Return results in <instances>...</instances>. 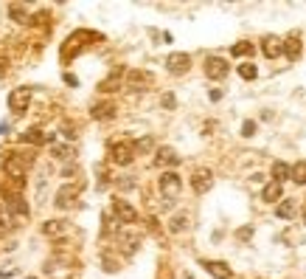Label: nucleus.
Segmentation results:
<instances>
[{
  "label": "nucleus",
  "instance_id": "obj_33",
  "mask_svg": "<svg viewBox=\"0 0 306 279\" xmlns=\"http://www.w3.org/2000/svg\"><path fill=\"white\" fill-rule=\"evenodd\" d=\"M6 130H9V124H0V135H3V133H6Z\"/></svg>",
  "mask_w": 306,
  "mask_h": 279
},
{
  "label": "nucleus",
  "instance_id": "obj_19",
  "mask_svg": "<svg viewBox=\"0 0 306 279\" xmlns=\"http://www.w3.org/2000/svg\"><path fill=\"white\" fill-rule=\"evenodd\" d=\"M273 178H275V183H284L286 178H292V169L286 167L284 161H275L273 164Z\"/></svg>",
  "mask_w": 306,
  "mask_h": 279
},
{
  "label": "nucleus",
  "instance_id": "obj_30",
  "mask_svg": "<svg viewBox=\"0 0 306 279\" xmlns=\"http://www.w3.org/2000/svg\"><path fill=\"white\" fill-rule=\"evenodd\" d=\"M149 147H152V138H143V141H138V150H149Z\"/></svg>",
  "mask_w": 306,
  "mask_h": 279
},
{
  "label": "nucleus",
  "instance_id": "obj_36",
  "mask_svg": "<svg viewBox=\"0 0 306 279\" xmlns=\"http://www.w3.org/2000/svg\"><path fill=\"white\" fill-rule=\"evenodd\" d=\"M26 279H34V276H26Z\"/></svg>",
  "mask_w": 306,
  "mask_h": 279
},
{
  "label": "nucleus",
  "instance_id": "obj_31",
  "mask_svg": "<svg viewBox=\"0 0 306 279\" xmlns=\"http://www.w3.org/2000/svg\"><path fill=\"white\" fill-rule=\"evenodd\" d=\"M65 82H68V85H79V79H76L73 74H65Z\"/></svg>",
  "mask_w": 306,
  "mask_h": 279
},
{
  "label": "nucleus",
  "instance_id": "obj_24",
  "mask_svg": "<svg viewBox=\"0 0 306 279\" xmlns=\"http://www.w3.org/2000/svg\"><path fill=\"white\" fill-rule=\"evenodd\" d=\"M53 155H56V158H62V161H68V158H73V147L53 144Z\"/></svg>",
  "mask_w": 306,
  "mask_h": 279
},
{
  "label": "nucleus",
  "instance_id": "obj_5",
  "mask_svg": "<svg viewBox=\"0 0 306 279\" xmlns=\"http://www.w3.org/2000/svg\"><path fill=\"white\" fill-rule=\"evenodd\" d=\"M205 76L208 79H225L227 76V62L222 57H208L205 59Z\"/></svg>",
  "mask_w": 306,
  "mask_h": 279
},
{
  "label": "nucleus",
  "instance_id": "obj_3",
  "mask_svg": "<svg viewBox=\"0 0 306 279\" xmlns=\"http://www.w3.org/2000/svg\"><path fill=\"white\" fill-rule=\"evenodd\" d=\"M28 102H31V91H28V88H17V91L9 93V110L11 113H23L28 108Z\"/></svg>",
  "mask_w": 306,
  "mask_h": 279
},
{
  "label": "nucleus",
  "instance_id": "obj_21",
  "mask_svg": "<svg viewBox=\"0 0 306 279\" xmlns=\"http://www.w3.org/2000/svg\"><path fill=\"white\" fill-rule=\"evenodd\" d=\"M292 181L301 183V186L306 183V161H298L295 167H292Z\"/></svg>",
  "mask_w": 306,
  "mask_h": 279
},
{
  "label": "nucleus",
  "instance_id": "obj_20",
  "mask_svg": "<svg viewBox=\"0 0 306 279\" xmlns=\"http://www.w3.org/2000/svg\"><path fill=\"white\" fill-rule=\"evenodd\" d=\"M9 209L14 212V215H20V217H28V206H26V200H23V198H11Z\"/></svg>",
  "mask_w": 306,
  "mask_h": 279
},
{
  "label": "nucleus",
  "instance_id": "obj_27",
  "mask_svg": "<svg viewBox=\"0 0 306 279\" xmlns=\"http://www.w3.org/2000/svg\"><path fill=\"white\" fill-rule=\"evenodd\" d=\"M242 135H244V138L256 135V121H244V124H242Z\"/></svg>",
  "mask_w": 306,
  "mask_h": 279
},
{
  "label": "nucleus",
  "instance_id": "obj_1",
  "mask_svg": "<svg viewBox=\"0 0 306 279\" xmlns=\"http://www.w3.org/2000/svg\"><path fill=\"white\" fill-rule=\"evenodd\" d=\"M183 192V181H180L177 172H163L160 175V195L166 198V203L177 200V195Z\"/></svg>",
  "mask_w": 306,
  "mask_h": 279
},
{
  "label": "nucleus",
  "instance_id": "obj_15",
  "mask_svg": "<svg viewBox=\"0 0 306 279\" xmlns=\"http://www.w3.org/2000/svg\"><path fill=\"white\" fill-rule=\"evenodd\" d=\"M76 195H79V189H76V186H65V189H59V195H56V206H59V209H68V206L73 203Z\"/></svg>",
  "mask_w": 306,
  "mask_h": 279
},
{
  "label": "nucleus",
  "instance_id": "obj_4",
  "mask_svg": "<svg viewBox=\"0 0 306 279\" xmlns=\"http://www.w3.org/2000/svg\"><path fill=\"white\" fill-rule=\"evenodd\" d=\"M112 212H116V217H118L121 223H135V220H138L135 206L127 203V200H121V198H116V200H112Z\"/></svg>",
  "mask_w": 306,
  "mask_h": 279
},
{
  "label": "nucleus",
  "instance_id": "obj_11",
  "mask_svg": "<svg viewBox=\"0 0 306 279\" xmlns=\"http://www.w3.org/2000/svg\"><path fill=\"white\" fill-rule=\"evenodd\" d=\"M284 54L290 62H295V59L301 57V37H298V34H290V37L284 40Z\"/></svg>",
  "mask_w": 306,
  "mask_h": 279
},
{
  "label": "nucleus",
  "instance_id": "obj_7",
  "mask_svg": "<svg viewBox=\"0 0 306 279\" xmlns=\"http://www.w3.org/2000/svg\"><path fill=\"white\" fill-rule=\"evenodd\" d=\"M166 68H169L171 74H185V71L191 68V57L188 54H171L166 59Z\"/></svg>",
  "mask_w": 306,
  "mask_h": 279
},
{
  "label": "nucleus",
  "instance_id": "obj_28",
  "mask_svg": "<svg viewBox=\"0 0 306 279\" xmlns=\"http://www.w3.org/2000/svg\"><path fill=\"white\" fill-rule=\"evenodd\" d=\"M175 104H177L175 96H171V93H166V96H163V108H166V110H175Z\"/></svg>",
  "mask_w": 306,
  "mask_h": 279
},
{
  "label": "nucleus",
  "instance_id": "obj_10",
  "mask_svg": "<svg viewBox=\"0 0 306 279\" xmlns=\"http://www.w3.org/2000/svg\"><path fill=\"white\" fill-rule=\"evenodd\" d=\"M20 141H23V144H34V147H43L45 141H48V133H45V130H40V127H31V130H26V133L20 135Z\"/></svg>",
  "mask_w": 306,
  "mask_h": 279
},
{
  "label": "nucleus",
  "instance_id": "obj_2",
  "mask_svg": "<svg viewBox=\"0 0 306 279\" xmlns=\"http://www.w3.org/2000/svg\"><path fill=\"white\" fill-rule=\"evenodd\" d=\"M132 158H135V147L129 141H118V144L110 147V161L118 164V167H129Z\"/></svg>",
  "mask_w": 306,
  "mask_h": 279
},
{
  "label": "nucleus",
  "instance_id": "obj_35",
  "mask_svg": "<svg viewBox=\"0 0 306 279\" xmlns=\"http://www.w3.org/2000/svg\"><path fill=\"white\" fill-rule=\"evenodd\" d=\"M303 220H306V206H303Z\"/></svg>",
  "mask_w": 306,
  "mask_h": 279
},
{
  "label": "nucleus",
  "instance_id": "obj_8",
  "mask_svg": "<svg viewBox=\"0 0 306 279\" xmlns=\"http://www.w3.org/2000/svg\"><path fill=\"white\" fill-rule=\"evenodd\" d=\"M261 51H264V57H267V59H275V57L284 54V43H281L278 37H264L261 40Z\"/></svg>",
  "mask_w": 306,
  "mask_h": 279
},
{
  "label": "nucleus",
  "instance_id": "obj_14",
  "mask_svg": "<svg viewBox=\"0 0 306 279\" xmlns=\"http://www.w3.org/2000/svg\"><path fill=\"white\" fill-rule=\"evenodd\" d=\"M116 116V104L112 102H99L93 104V118H99V121H107V118Z\"/></svg>",
  "mask_w": 306,
  "mask_h": 279
},
{
  "label": "nucleus",
  "instance_id": "obj_12",
  "mask_svg": "<svg viewBox=\"0 0 306 279\" xmlns=\"http://www.w3.org/2000/svg\"><path fill=\"white\" fill-rule=\"evenodd\" d=\"M3 172H6V175H11V178H17V181H23V178H26V164L17 161V158H6Z\"/></svg>",
  "mask_w": 306,
  "mask_h": 279
},
{
  "label": "nucleus",
  "instance_id": "obj_26",
  "mask_svg": "<svg viewBox=\"0 0 306 279\" xmlns=\"http://www.w3.org/2000/svg\"><path fill=\"white\" fill-rule=\"evenodd\" d=\"M188 225V220H185V215H177L175 220H171V225H169V231H175V234H180V231Z\"/></svg>",
  "mask_w": 306,
  "mask_h": 279
},
{
  "label": "nucleus",
  "instance_id": "obj_23",
  "mask_svg": "<svg viewBox=\"0 0 306 279\" xmlns=\"http://www.w3.org/2000/svg\"><path fill=\"white\" fill-rule=\"evenodd\" d=\"M231 54L233 57H250V54H253V43H236L231 48Z\"/></svg>",
  "mask_w": 306,
  "mask_h": 279
},
{
  "label": "nucleus",
  "instance_id": "obj_29",
  "mask_svg": "<svg viewBox=\"0 0 306 279\" xmlns=\"http://www.w3.org/2000/svg\"><path fill=\"white\" fill-rule=\"evenodd\" d=\"M239 240H250V237H253V229H250V225H247V229H239Z\"/></svg>",
  "mask_w": 306,
  "mask_h": 279
},
{
  "label": "nucleus",
  "instance_id": "obj_17",
  "mask_svg": "<svg viewBox=\"0 0 306 279\" xmlns=\"http://www.w3.org/2000/svg\"><path fill=\"white\" fill-rule=\"evenodd\" d=\"M295 200H281L278 203V209H275V215L281 217V220H290V217H295Z\"/></svg>",
  "mask_w": 306,
  "mask_h": 279
},
{
  "label": "nucleus",
  "instance_id": "obj_32",
  "mask_svg": "<svg viewBox=\"0 0 306 279\" xmlns=\"http://www.w3.org/2000/svg\"><path fill=\"white\" fill-rule=\"evenodd\" d=\"M222 99V91H211V102H219Z\"/></svg>",
  "mask_w": 306,
  "mask_h": 279
},
{
  "label": "nucleus",
  "instance_id": "obj_22",
  "mask_svg": "<svg viewBox=\"0 0 306 279\" xmlns=\"http://www.w3.org/2000/svg\"><path fill=\"white\" fill-rule=\"evenodd\" d=\"M9 14H11V20H14V23H26V6L11 3L9 6Z\"/></svg>",
  "mask_w": 306,
  "mask_h": 279
},
{
  "label": "nucleus",
  "instance_id": "obj_16",
  "mask_svg": "<svg viewBox=\"0 0 306 279\" xmlns=\"http://www.w3.org/2000/svg\"><path fill=\"white\" fill-rule=\"evenodd\" d=\"M43 231L48 237H62V234H68V223H65V220H48L43 225Z\"/></svg>",
  "mask_w": 306,
  "mask_h": 279
},
{
  "label": "nucleus",
  "instance_id": "obj_9",
  "mask_svg": "<svg viewBox=\"0 0 306 279\" xmlns=\"http://www.w3.org/2000/svg\"><path fill=\"white\" fill-rule=\"evenodd\" d=\"M191 186H194V192L197 195H205L208 192V189H211L214 186V178H211V172H197V175L194 178H191Z\"/></svg>",
  "mask_w": 306,
  "mask_h": 279
},
{
  "label": "nucleus",
  "instance_id": "obj_18",
  "mask_svg": "<svg viewBox=\"0 0 306 279\" xmlns=\"http://www.w3.org/2000/svg\"><path fill=\"white\" fill-rule=\"evenodd\" d=\"M281 192H284V189H281V183H267V186H264V192H261V198L267 200V203H275V200L281 198Z\"/></svg>",
  "mask_w": 306,
  "mask_h": 279
},
{
  "label": "nucleus",
  "instance_id": "obj_6",
  "mask_svg": "<svg viewBox=\"0 0 306 279\" xmlns=\"http://www.w3.org/2000/svg\"><path fill=\"white\" fill-rule=\"evenodd\" d=\"M202 268H205L211 276H217V279H231L233 276V271L227 268V263H219V259H205Z\"/></svg>",
  "mask_w": 306,
  "mask_h": 279
},
{
  "label": "nucleus",
  "instance_id": "obj_34",
  "mask_svg": "<svg viewBox=\"0 0 306 279\" xmlns=\"http://www.w3.org/2000/svg\"><path fill=\"white\" fill-rule=\"evenodd\" d=\"M3 220H6V217H3V212H0V225H3Z\"/></svg>",
  "mask_w": 306,
  "mask_h": 279
},
{
  "label": "nucleus",
  "instance_id": "obj_13",
  "mask_svg": "<svg viewBox=\"0 0 306 279\" xmlns=\"http://www.w3.org/2000/svg\"><path fill=\"white\" fill-rule=\"evenodd\" d=\"M158 164H160V167H177L180 155L171 150V147H160V150H158Z\"/></svg>",
  "mask_w": 306,
  "mask_h": 279
},
{
  "label": "nucleus",
  "instance_id": "obj_25",
  "mask_svg": "<svg viewBox=\"0 0 306 279\" xmlns=\"http://www.w3.org/2000/svg\"><path fill=\"white\" fill-rule=\"evenodd\" d=\"M239 76H242V79H256V76H259V71H256V65H239Z\"/></svg>",
  "mask_w": 306,
  "mask_h": 279
}]
</instances>
